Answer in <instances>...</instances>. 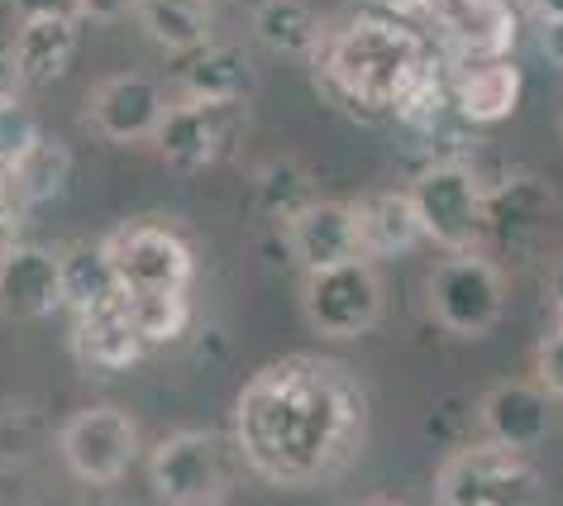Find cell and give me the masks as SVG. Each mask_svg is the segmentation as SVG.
<instances>
[{"label": "cell", "instance_id": "6da1fadb", "mask_svg": "<svg viewBox=\"0 0 563 506\" xmlns=\"http://www.w3.org/2000/svg\"><path fill=\"white\" fill-rule=\"evenodd\" d=\"M368 430V402L344 369L325 359H277L234 402V444L267 483H320L354 459Z\"/></svg>", "mask_w": 563, "mask_h": 506}, {"label": "cell", "instance_id": "7a4b0ae2", "mask_svg": "<svg viewBox=\"0 0 563 506\" xmlns=\"http://www.w3.org/2000/svg\"><path fill=\"white\" fill-rule=\"evenodd\" d=\"M320 67L363 110H391V116L434 130L444 106H454L440 63L430 58L426 38L397 15H358L330 38Z\"/></svg>", "mask_w": 563, "mask_h": 506}, {"label": "cell", "instance_id": "3957f363", "mask_svg": "<svg viewBox=\"0 0 563 506\" xmlns=\"http://www.w3.org/2000/svg\"><path fill=\"white\" fill-rule=\"evenodd\" d=\"M239 444L216 430H177L148 454V483L167 506H220L234 492Z\"/></svg>", "mask_w": 563, "mask_h": 506}, {"label": "cell", "instance_id": "277c9868", "mask_svg": "<svg viewBox=\"0 0 563 506\" xmlns=\"http://www.w3.org/2000/svg\"><path fill=\"white\" fill-rule=\"evenodd\" d=\"M434 497L440 506H544V483L520 449L473 444L440 469Z\"/></svg>", "mask_w": 563, "mask_h": 506}, {"label": "cell", "instance_id": "5b68a950", "mask_svg": "<svg viewBox=\"0 0 563 506\" xmlns=\"http://www.w3.org/2000/svg\"><path fill=\"white\" fill-rule=\"evenodd\" d=\"M411 201L430 244L449 253H473L487 239V191L463 163H434L411 182Z\"/></svg>", "mask_w": 563, "mask_h": 506}, {"label": "cell", "instance_id": "8992f818", "mask_svg": "<svg viewBox=\"0 0 563 506\" xmlns=\"http://www.w3.org/2000/svg\"><path fill=\"white\" fill-rule=\"evenodd\" d=\"M306 320L325 340H358L383 320V283H377L373 258H349L334 268L306 273L301 292Z\"/></svg>", "mask_w": 563, "mask_h": 506}, {"label": "cell", "instance_id": "52a82bcc", "mask_svg": "<svg viewBox=\"0 0 563 506\" xmlns=\"http://www.w3.org/2000/svg\"><path fill=\"white\" fill-rule=\"evenodd\" d=\"M106 244L115 253L124 297H187L196 258L177 230H167V224H130Z\"/></svg>", "mask_w": 563, "mask_h": 506}, {"label": "cell", "instance_id": "ba28073f", "mask_svg": "<svg viewBox=\"0 0 563 506\" xmlns=\"http://www.w3.org/2000/svg\"><path fill=\"white\" fill-rule=\"evenodd\" d=\"M506 277L483 253H449L430 273V311L454 334H487L501 320Z\"/></svg>", "mask_w": 563, "mask_h": 506}, {"label": "cell", "instance_id": "9c48e42d", "mask_svg": "<svg viewBox=\"0 0 563 506\" xmlns=\"http://www.w3.org/2000/svg\"><path fill=\"white\" fill-rule=\"evenodd\" d=\"M239 120H244V106L239 101H201V96H181L177 106L163 110V124L153 134L163 163L177 167V173H196V167H210L224 148L234 144Z\"/></svg>", "mask_w": 563, "mask_h": 506}, {"label": "cell", "instance_id": "30bf717a", "mask_svg": "<svg viewBox=\"0 0 563 506\" xmlns=\"http://www.w3.org/2000/svg\"><path fill=\"white\" fill-rule=\"evenodd\" d=\"M63 459L81 483H120L139 459V426L115 406H91L63 426Z\"/></svg>", "mask_w": 563, "mask_h": 506}, {"label": "cell", "instance_id": "8fae6325", "mask_svg": "<svg viewBox=\"0 0 563 506\" xmlns=\"http://www.w3.org/2000/svg\"><path fill=\"white\" fill-rule=\"evenodd\" d=\"M63 306V253L48 244H15L0 258V311L38 320Z\"/></svg>", "mask_w": 563, "mask_h": 506}, {"label": "cell", "instance_id": "7c38bea8", "mask_svg": "<svg viewBox=\"0 0 563 506\" xmlns=\"http://www.w3.org/2000/svg\"><path fill=\"white\" fill-rule=\"evenodd\" d=\"M163 91L158 81L144 73H120L106 77L91 96V124L115 144H139V139H153L163 124Z\"/></svg>", "mask_w": 563, "mask_h": 506}, {"label": "cell", "instance_id": "4fadbf2b", "mask_svg": "<svg viewBox=\"0 0 563 506\" xmlns=\"http://www.w3.org/2000/svg\"><path fill=\"white\" fill-rule=\"evenodd\" d=\"M287 244H291V258H297L306 273H320V268H334V263L363 258V253H358L354 206H344V201H311L301 216L287 220Z\"/></svg>", "mask_w": 563, "mask_h": 506}, {"label": "cell", "instance_id": "5bb4252c", "mask_svg": "<svg viewBox=\"0 0 563 506\" xmlns=\"http://www.w3.org/2000/svg\"><path fill=\"white\" fill-rule=\"evenodd\" d=\"M449 96H454L459 120L501 124L520 106V67L511 58H459Z\"/></svg>", "mask_w": 563, "mask_h": 506}, {"label": "cell", "instance_id": "9a60e30c", "mask_svg": "<svg viewBox=\"0 0 563 506\" xmlns=\"http://www.w3.org/2000/svg\"><path fill=\"white\" fill-rule=\"evenodd\" d=\"M430 10L459 58H506L516 44L511 0H434Z\"/></svg>", "mask_w": 563, "mask_h": 506}, {"label": "cell", "instance_id": "2e32d148", "mask_svg": "<svg viewBox=\"0 0 563 506\" xmlns=\"http://www.w3.org/2000/svg\"><path fill=\"white\" fill-rule=\"evenodd\" d=\"M144 349L148 344H144V334L134 330L124 297L73 316V354L81 363H91V369H110V373L134 369V363L144 359Z\"/></svg>", "mask_w": 563, "mask_h": 506}, {"label": "cell", "instance_id": "e0dca14e", "mask_svg": "<svg viewBox=\"0 0 563 506\" xmlns=\"http://www.w3.org/2000/svg\"><path fill=\"white\" fill-rule=\"evenodd\" d=\"M354 220H358V253L373 263L401 258L426 239L411 191H368L363 201H354Z\"/></svg>", "mask_w": 563, "mask_h": 506}, {"label": "cell", "instance_id": "ac0fdd59", "mask_svg": "<svg viewBox=\"0 0 563 506\" xmlns=\"http://www.w3.org/2000/svg\"><path fill=\"white\" fill-rule=\"evenodd\" d=\"M549 392L540 383H497L483 397V426L492 444L506 449H534L549 435Z\"/></svg>", "mask_w": 563, "mask_h": 506}, {"label": "cell", "instance_id": "d6986e66", "mask_svg": "<svg viewBox=\"0 0 563 506\" xmlns=\"http://www.w3.org/2000/svg\"><path fill=\"white\" fill-rule=\"evenodd\" d=\"M177 81L187 96H201V101H239L244 106L253 87H258V73H253V58L234 44H201L187 53V63H177Z\"/></svg>", "mask_w": 563, "mask_h": 506}, {"label": "cell", "instance_id": "ffe728a7", "mask_svg": "<svg viewBox=\"0 0 563 506\" xmlns=\"http://www.w3.org/2000/svg\"><path fill=\"white\" fill-rule=\"evenodd\" d=\"M73 53H77V15H34L20 24L10 58H15L24 87H48L73 67Z\"/></svg>", "mask_w": 563, "mask_h": 506}, {"label": "cell", "instance_id": "44dd1931", "mask_svg": "<svg viewBox=\"0 0 563 506\" xmlns=\"http://www.w3.org/2000/svg\"><path fill=\"white\" fill-rule=\"evenodd\" d=\"M320 15L306 0H258L253 6V38L282 58H320Z\"/></svg>", "mask_w": 563, "mask_h": 506}, {"label": "cell", "instance_id": "7402d4cb", "mask_svg": "<svg viewBox=\"0 0 563 506\" xmlns=\"http://www.w3.org/2000/svg\"><path fill=\"white\" fill-rule=\"evenodd\" d=\"M120 273L110 244H77L63 253V306L67 311H96V306L120 301Z\"/></svg>", "mask_w": 563, "mask_h": 506}, {"label": "cell", "instance_id": "603a6c76", "mask_svg": "<svg viewBox=\"0 0 563 506\" xmlns=\"http://www.w3.org/2000/svg\"><path fill=\"white\" fill-rule=\"evenodd\" d=\"M216 0H144L139 6V24L158 48L167 53H191L210 44L216 34Z\"/></svg>", "mask_w": 563, "mask_h": 506}, {"label": "cell", "instance_id": "cb8c5ba5", "mask_svg": "<svg viewBox=\"0 0 563 506\" xmlns=\"http://www.w3.org/2000/svg\"><path fill=\"white\" fill-rule=\"evenodd\" d=\"M5 191L15 196L20 206H44L53 196H63L67 177H73V153L63 144H53V139H38V144L24 153L15 167H5Z\"/></svg>", "mask_w": 563, "mask_h": 506}, {"label": "cell", "instance_id": "d4e9b609", "mask_svg": "<svg viewBox=\"0 0 563 506\" xmlns=\"http://www.w3.org/2000/svg\"><path fill=\"white\" fill-rule=\"evenodd\" d=\"M134 330L144 334V344H167L187 330V297H124Z\"/></svg>", "mask_w": 563, "mask_h": 506}, {"label": "cell", "instance_id": "484cf974", "mask_svg": "<svg viewBox=\"0 0 563 506\" xmlns=\"http://www.w3.org/2000/svg\"><path fill=\"white\" fill-rule=\"evenodd\" d=\"M38 120H34V110L20 101H5L0 106V173H5V167H15L24 153H30L34 144H38Z\"/></svg>", "mask_w": 563, "mask_h": 506}, {"label": "cell", "instance_id": "4316f807", "mask_svg": "<svg viewBox=\"0 0 563 506\" xmlns=\"http://www.w3.org/2000/svg\"><path fill=\"white\" fill-rule=\"evenodd\" d=\"M258 187H263L267 210H277L282 220L301 216V210L311 206V196H306V177H301L291 163H267L263 177H258Z\"/></svg>", "mask_w": 563, "mask_h": 506}, {"label": "cell", "instance_id": "83f0119b", "mask_svg": "<svg viewBox=\"0 0 563 506\" xmlns=\"http://www.w3.org/2000/svg\"><path fill=\"white\" fill-rule=\"evenodd\" d=\"M534 373H540V387L549 397H563V330L540 340V349H534Z\"/></svg>", "mask_w": 563, "mask_h": 506}, {"label": "cell", "instance_id": "f1b7e54d", "mask_svg": "<svg viewBox=\"0 0 563 506\" xmlns=\"http://www.w3.org/2000/svg\"><path fill=\"white\" fill-rule=\"evenodd\" d=\"M144 0H77V15H87L96 24H115L124 15H139Z\"/></svg>", "mask_w": 563, "mask_h": 506}, {"label": "cell", "instance_id": "f546056e", "mask_svg": "<svg viewBox=\"0 0 563 506\" xmlns=\"http://www.w3.org/2000/svg\"><path fill=\"white\" fill-rule=\"evenodd\" d=\"M20 244V201L0 187V258Z\"/></svg>", "mask_w": 563, "mask_h": 506}, {"label": "cell", "instance_id": "4dcf8cb0", "mask_svg": "<svg viewBox=\"0 0 563 506\" xmlns=\"http://www.w3.org/2000/svg\"><path fill=\"white\" fill-rule=\"evenodd\" d=\"M20 20H34V15H77V0H10Z\"/></svg>", "mask_w": 563, "mask_h": 506}, {"label": "cell", "instance_id": "1f68e13d", "mask_svg": "<svg viewBox=\"0 0 563 506\" xmlns=\"http://www.w3.org/2000/svg\"><path fill=\"white\" fill-rule=\"evenodd\" d=\"M540 48L549 63L563 67V20H540Z\"/></svg>", "mask_w": 563, "mask_h": 506}, {"label": "cell", "instance_id": "d6a6232c", "mask_svg": "<svg viewBox=\"0 0 563 506\" xmlns=\"http://www.w3.org/2000/svg\"><path fill=\"white\" fill-rule=\"evenodd\" d=\"M20 87H24V81H20V67H15V58H10V53H0V106H5V101H15Z\"/></svg>", "mask_w": 563, "mask_h": 506}, {"label": "cell", "instance_id": "836d02e7", "mask_svg": "<svg viewBox=\"0 0 563 506\" xmlns=\"http://www.w3.org/2000/svg\"><path fill=\"white\" fill-rule=\"evenodd\" d=\"M383 10H391V15H411V10H430L434 0H377Z\"/></svg>", "mask_w": 563, "mask_h": 506}, {"label": "cell", "instance_id": "e575fe53", "mask_svg": "<svg viewBox=\"0 0 563 506\" xmlns=\"http://www.w3.org/2000/svg\"><path fill=\"white\" fill-rule=\"evenodd\" d=\"M534 20H563V0H530Z\"/></svg>", "mask_w": 563, "mask_h": 506}, {"label": "cell", "instance_id": "d590c367", "mask_svg": "<svg viewBox=\"0 0 563 506\" xmlns=\"http://www.w3.org/2000/svg\"><path fill=\"white\" fill-rule=\"evenodd\" d=\"M554 301L563 306V263H559V268H554Z\"/></svg>", "mask_w": 563, "mask_h": 506}, {"label": "cell", "instance_id": "8d00e7d4", "mask_svg": "<svg viewBox=\"0 0 563 506\" xmlns=\"http://www.w3.org/2000/svg\"><path fill=\"white\" fill-rule=\"evenodd\" d=\"M368 506H406V502H368Z\"/></svg>", "mask_w": 563, "mask_h": 506}, {"label": "cell", "instance_id": "74e56055", "mask_svg": "<svg viewBox=\"0 0 563 506\" xmlns=\"http://www.w3.org/2000/svg\"><path fill=\"white\" fill-rule=\"evenodd\" d=\"M559 330H563V306H559Z\"/></svg>", "mask_w": 563, "mask_h": 506}]
</instances>
